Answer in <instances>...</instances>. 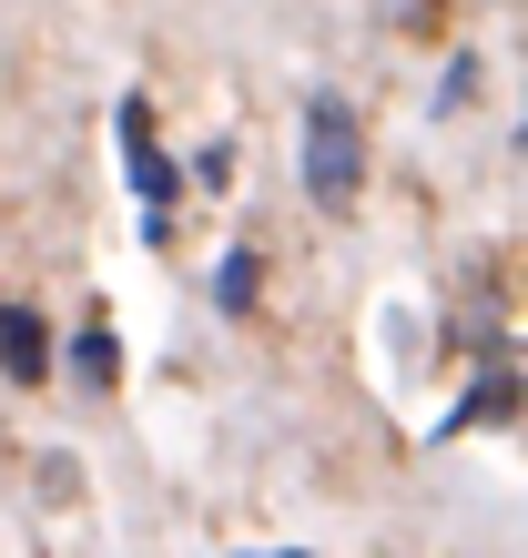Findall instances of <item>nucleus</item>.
I'll use <instances>...</instances> for the list:
<instances>
[{"mask_svg": "<svg viewBox=\"0 0 528 558\" xmlns=\"http://www.w3.org/2000/svg\"><path fill=\"white\" fill-rule=\"evenodd\" d=\"M356 183H367V122H356L346 102H315L305 112V204L346 214Z\"/></svg>", "mask_w": 528, "mask_h": 558, "instance_id": "obj_1", "label": "nucleus"}, {"mask_svg": "<svg viewBox=\"0 0 528 558\" xmlns=\"http://www.w3.org/2000/svg\"><path fill=\"white\" fill-rule=\"evenodd\" d=\"M254 294H264V265H254V244L224 254V275H214V305L224 315H254Z\"/></svg>", "mask_w": 528, "mask_h": 558, "instance_id": "obj_4", "label": "nucleus"}, {"mask_svg": "<svg viewBox=\"0 0 528 558\" xmlns=\"http://www.w3.org/2000/svg\"><path fill=\"white\" fill-rule=\"evenodd\" d=\"M72 366H82L92 386H112V376H122V345H112V325H103V315L82 325V345H72Z\"/></svg>", "mask_w": 528, "mask_h": 558, "instance_id": "obj_5", "label": "nucleus"}, {"mask_svg": "<svg viewBox=\"0 0 528 558\" xmlns=\"http://www.w3.org/2000/svg\"><path fill=\"white\" fill-rule=\"evenodd\" d=\"M518 143H528V122H518Z\"/></svg>", "mask_w": 528, "mask_h": 558, "instance_id": "obj_6", "label": "nucleus"}, {"mask_svg": "<svg viewBox=\"0 0 528 558\" xmlns=\"http://www.w3.org/2000/svg\"><path fill=\"white\" fill-rule=\"evenodd\" d=\"M0 376H11V386H41L51 376V336H41L31 305H0Z\"/></svg>", "mask_w": 528, "mask_h": 558, "instance_id": "obj_3", "label": "nucleus"}, {"mask_svg": "<svg viewBox=\"0 0 528 558\" xmlns=\"http://www.w3.org/2000/svg\"><path fill=\"white\" fill-rule=\"evenodd\" d=\"M112 122H122V162H132V183H143V204L163 214V204H173V193H183V173H173V162H163V143H153V112H143V102H122Z\"/></svg>", "mask_w": 528, "mask_h": 558, "instance_id": "obj_2", "label": "nucleus"}]
</instances>
